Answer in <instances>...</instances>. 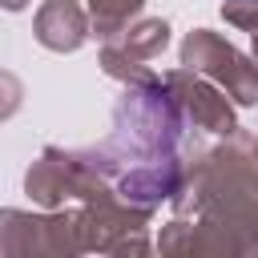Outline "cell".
I'll return each mask as SVG.
<instances>
[{"instance_id":"ba28073f","label":"cell","mask_w":258,"mask_h":258,"mask_svg":"<svg viewBox=\"0 0 258 258\" xmlns=\"http://www.w3.org/2000/svg\"><path fill=\"white\" fill-rule=\"evenodd\" d=\"M32 32L52 52H77L89 40V16L77 0H44L32 20Z\"/></svg>"},{"instance_id":"8992f818","label":"cell","mask_w":258,"mask_h":258,"mask_svg":"<svg viewBox=\"0 0 258 258\" xmlns=\"http://www.w3.org/2000/svg\"><path fill=\"white\" fill-rule=\"evenodd\" d=\"M165 40H169V24H165V20H145V24H137V28H125L121 36L105 40L101 64H105L109 77H117V81H125V85L149 81L153 73H149L145 64L165 48Z\"/></svg>"},{"instance_id":"7a4b0ae2","label":"cell","mask_w":258,"mask_h":258,"mask_svg":"<svg viewBox=\"0 0 258 258\" xmlns=\"http://www.w3.org/2000/svg\"><path fill=\"white\" fill-rule=\"evenodd\" d=\"M177 210H189L194 226L173 218L161 234V250L250 254L258 246V161H250L238 145L214 149L194 165L189 185L177 189Z\"/></svg>"},{"instance_id":"30bf717a","label":"cell","mask_w":258,"mask_h":258,"mask_svg":"<svg viewBox=\"0 0 258 258\" xmlns=\"http://www.w3.org/2000/svg\"><path fill=\"white\" fill-rule=\"evenodd\" d=\"M222 16L234 24V28H254L258 24V0H222Z\"/></svg>"},{"instance_id":"4fadbf2b","label":"cell","mask_w":258,"mask_h":258,"mask_svg":"<svg viewBox=\"0 0 258 258\" xmlns=\"http://www.w3.org/2000/svg\"><path fill=\"white\" fill-rule=\"evenodd\" d=\"M254 161H258V145H254Z\"/></svg>"},{"instance_id":"8fae6325","label":"cell","mask_w":258,"mask_h":258,"mask_svg":"<svg viewBox=\"0 0 258 258\" xmlns=\"http://www.w3.org/2000/svg\"><path fill=\"white\" fill-rule=\"evenodd\" d=\"M24 4H28V0H4V8H8V12H16V8H24Z\"/></svg>"},{"instance_id":"52a82bcc","label":"cell","mask_w":258,"mask_h":258,"mask_svg":"<svg viewBox=\"0 0 258 258\" xmlns=\"http://www.w3.org/2000/svg\"><path fill=\"white\" fill-rule=\"evenodd\" d=\"M161 77H165V85L177 93L185 117H189L198 129L222 133V137H230V133L238 129L234 109H230L226 97H222V85H214L210 77H202V73H194V69H177V73H161Z\"/></svg>"},{"instance_id":"6da1fadb","label":"cell","mask_w":258,"mask_h":258,"mask_svg":"<svg viewBox=\"0 0 258 258\" xmlns=\"http://www.w3.org/2000/svg\"><path fill=\"white\" fill-rule=\"evenodd\" d=\"M194 121L165 77L133 81L113 105V137L85 149L89 165L137 210H153L161 198H177L185 181L181 141Z\"/></svg>"},{"instance_id":"3957f363","label":"cell","mask_w":258,"mask_h":258,"mask_svg":"<svg viewBox=\"0 0 258 258\" xmlns=\"http://www.w3.org/2000/svg\"><path fill=\"white\" fill-rule=\"evenodd\" d=\"M24 189H28V198L32 202H40V206H64L69 198H81V202H93V198H101L109 185H105V177L89 165V157H85V149H77V153H64V149H44L40 153V161H32V169H28V177H24Z\"/></svg>"},{"instance_id":"5b68a950","label":"cell","mask_w":258,"mask_h":258,"mask_svg":"<svg viewBox=\"0 0 258 258\" xmlns=\"http://www.w3.org/2000/svg\"><path fill=\"white\" fill-rule=\"evenodd\" d=\"M85 250L81 214H52V218H28L20 210H4L0 226V254L28 258V254H77Z\"/></svg>"},{"instance_id":"7c38bea8","label":"cell","mask_w":258,"mask_h":258,"mask_svg":"<svg viewBox=\"0 0 258 258\" xmlns=\"http://www.w3.org/2000/svg\"><path fill=\"white\" fill-rule=\"evenodd\" d=\"M250 36H254V64H258V24L250 28Z\"/></svg>"},{"instance_id":"277c9868","label":"cell","mask_w":258,"mask_h":258,"mask_svg":"<svg viewBox=\"0 0 258 258\" xmlns=\"http://www.w3.org/2000/svg\"><path fill=\"white\" fill-rule=\"evenodd\" d=\"M181 64L222 85L238 105H258V64H250L234 44L210 28H194L181 40Z\"/></svg>"},{"instance_id":"9c48e42d","label":"cell","mask_w":258,"mask_h":258,"mask_svg":"<svg viewBox=\"0 0 258 258\" xmlns=\"http://www.w3.org/2000/svg\"><path fill=\"white\" fill-rule=\"evenodd\" d=\"M145 0H89V16H93V28L101 40H113L129 28V20L141 12Z\"/></svg>"}]
</instances>
